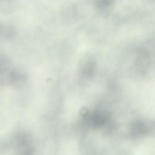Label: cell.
Returning a JSON list of instances; mask_svg holds the SVG:
<instances>
[{
    "mask_svg": "<svg viewBox=\"0 0 155 155\" xmlns=\"http://www.w3.org/2000/svg\"><path fill=\"white\" fill-rule=\"evenodd\" d=\"M27 76L22 71L13 66L4 75L1 82V85L20 88L25 84Z\"/></svg>",
    "mask_w": 155,
    "mask_h": 155,
    "instance_id": "6da1fadb",
    "label": "cell"
},
{
    "mask_svg": "<svg viewBox=\"0 0 155 155\" xmlns=\"http://www.w3.org/2000/svg\"><path fill=\"white\" fill-rule=\"evenodd\" d=\"M13 66L11 58L5 54L0 53V77Z\"/></svg>",
    "mask_w": 155,
    "mask_h": 155,
    "instance_id": "7a4b0ae2",
    "label": "cell"
}]
</instances>
